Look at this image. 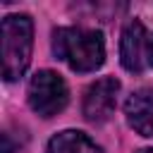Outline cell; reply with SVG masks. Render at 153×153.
<instances>
[{
	"label": "cell",
	"instance_id": "7",
	"mask_svg": "<svg viewBox=\"0 0 153 153\" xmlns=\"http://www.w3.org/2000/svg\"><path fill=\"white\" fill-rule=\"evenodd\" d=\"M48 153H103V148L84 131L65 129L48 141Z\"/></svg>",
	"mask_w": 153,
	"mask_h": 153
},
{
	"label": "cell",
	"instance_id": "5",
	"mask_svg": "<svg viewBox=\"0 0 153 153\" xmlns=\"http://www.w3.org/2000/svg\"><path fill=\"white\" fill-rule=\"evenodd\" d=\"M146 29L139 19H129L120 38V60L127 72H143L146 67Z\"/></svg>",
	"mask_w": 153,
	"mask_h": 153
},
{
	"label": "cell",
	"instance_id": "9",
	"mask_svg": "<svg viewBox=\"0 0 153 153\" xmlns=\"http://www.w3.org/2000/svg\"><path fill=\"white\" fill-rule=\"evenodd\" d=\"M136 153H153V148H141V151H136Z\"/></svg>",
	"mask_w": 153,
	"mask_h": 153
},
{
	"label": "cell",
	"instance_id": "4",
	"mask_svg": "<svg viewBox=\"0 0 153 153\" xmlns=\"http://www.w3.org/2000/svg\"><path fill=\"white\" fill-rule=\"evenodd\" d=\"M117 93H120V81L115 76H103L96 84H91L84 96V117L93 124L108 122L115 112Z\"/></svg>",
	"mask_w": 153,
	"mask_h": 153
},
{
	"label": "cell",
	"instance_id": "6",
	"mask_svg": "<svg viewBox=\"0 0 153 153\" xmlns=\"http://www.w3.org/2000/svg\"><path fill=\"white\" fill-rule=\"evenodd\" d=\"M124 117L136 134L151 139L153 136V88L134 91L124 103Z\"/></svg>",
	"mask_w": 153,
	"mask_h": 153
},
{
	"label": "cell",
	"instance_id": "8",
	"mask_svg": "<svg viewBox=\"0 0 153 153\" xmlns=\"http://www.w3.org/2000/svg\"><path fill=\"white\" fill-rule=\"evenodd\" d=\"M146 62L153 67V36L148 38V45H146Z\"/></svg>",
	"mask_w": 153,
	"mask_h": 153
},
{
	"label": "cell",
	"instance_id": "2",
	"mask_svg": "<svg viewBox=\"0 0 153 153\" xmlns=\"http://www.w3.org/2000/svg\"><path fill=\"white\" fill-rule=\"evenodd\" d=\"M33 48V22L29 14H7L2 19V76L5 81L19 79Z\"/></svg>",
	"mask_w": 153,
	"mask_h": 153
},
{
	"label": "cell",
	"instance_id": "1",
	"mask_svg": "<svg viewBox=\"0 0 153 153\" xmlns=\"http://www.w3.org/2000/svg\"><path fill=\"white\" fill-rule=\"evenodd\" d=\"M53 53L74 72H96L105 62V41L100 31L60 26L53 31Z\"/></svg>",
	"mask_w": 153,
	"mask_h": 153
},
{
	"label": "cell",
	"instance_id": "3",
	"mask_svg": "<svg viewBox=\"0 0 153 153\" xmlns=\"http://www.w3.org/2000/svg\"><path fill=\"white\" fill-rule=\"evenodd\" d=\"M26 98H29V105L36 115L55 117L57 112L65 110V105L69 100V91H67V84L60 74H55L50 69H41L31 76Z\"/></svg>",
	"mask_w": 153,
	"mask_h": 153
}]
</instances>
